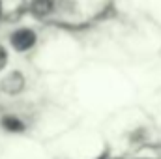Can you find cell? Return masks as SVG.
Segmentation results:
<instances>
[{
  "mask_svg": "<svg viewBox=\"0 0 161 159\" xmlns=\"http://www.w3.org/2000/svg\"><path fill=\"white\" fill-rule=\"evenodd\" d=\"M6 62H8V52H6V49L0 45V69L6 66Z\"/></svg>",
  "mask_w": 161,
  "mask_h": 159,
  "instance_id": "5",
  "label": "cell"
},
{
  "mask_svg": "<svg viewBox=\"0 0 161 159\" xmlns=\"http://www.w3.org/2000/svg\"><path fill=\"white\" fill-rule=\"evenodd\" d=\"M25 88V77L19 73V71H13V73H9L6 79L2 80V90L6 92V94H19L21 90Z\"/></svg>",
  "mask_w": 161,
  "mask_h": 159,
  "instance_id": "2",
  "label": "cell"
},
{
  "mask_svg": "<svg viewBox=\"0 0 161 159\" xmlns=\"http://www.w3.org/2000/svg\"><path fill=\"white\" fill-rule=\"evenodd\" d=\"M0 13H2V2H0Z\"/></svg>",
  "mask_w": 161,
  "mask_h": 159,
  "instance_id": "6",
  "label": "cell"
},
{
  "mask_svg": "<svg viewBox=\"0 0 161 159\" xmlns=\"http://www.w3.org/2000/svg\"><path fill=\"white\" fill-rule=\"evenodd\" d=\"M34 43H36V34H34V30H30V28H21V30H17V32L11 34V45H13V49L19 51V52L28 51Z\"/></svg>",
  "mask_w": 161,
  "mask_h": 159,
  "instance_id": "1",
  "label": "cell"
},
{
  "mask_svg": "<svg viewBox=\"0 0 161 159\" xmlns=\"http://www.w3.org/2000/svg\"><path fill=\"white\" fill-rule=\"evenodd\" d=\"M54 8V2L53 0H32L30 4V11L36 15V17H47Z\"/></svg>",
  "mask_w": 161,
  "mask_h": 159,
  "instance_id": "3",
  "label": "cell"
},
{
  "mask_svg": "<svg viewBox=\"0 0 161 159\" xmlns=\"http://www.w3.org/2000/svg\"><path fill=\"white\" fill-rule=\"evenodd\" d=\"M0 123H2V127H4L6 131H11V133H21V131H25V123L19 118H15V116H4V118L0 120Z\"/></svg>",
  "mask_w": 161,
  "mask_h": 159,
  "instance_id": "4",
  "label": "cell"
}]
</instances>
